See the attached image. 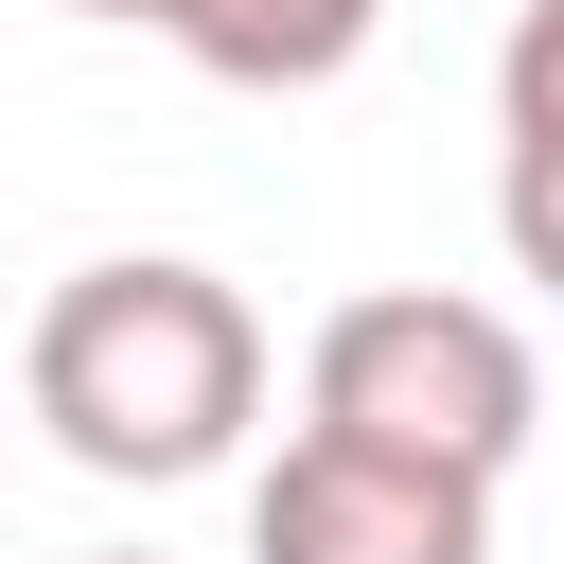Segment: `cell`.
Instances as JSON below:
<instances>
[{
  "label": "cell",
  "mask_w": 564,
  "mask_h": 564,
  "mask_svg": "<svg viewBox=\"0 0 564 564\" xmlns=\"http://www.w3.org/2000/svg\"><path fill=\"white\" fill-rule=\"evenodd\" d=\"M494 247H511V282L564 300V159H494Z\"/></svg>",
  "instance_id": "obj_6"
},
{
  "label": "cell",
  "mask_w": 564,
  "mask_h": 564,
  "mask_svg": "<svg viewBox=\"0 0 564 564\" xmlns=\"http://www.w3.org/2000/svg\"><path fill=\"white\" fill-rule=\"evenodd\" d=\"M247 564H494V494L388 441H282L247 476Z\"/></svg>",
  "instance_id": "obj_3"
},
{
  "label": "cell",
  "mask_w": 564,
  "mask_h": 564,
  "mask_svg": "<svg viewBox=\"0 0 564 564\" xmlns=\"http://www.w3.org/2000/svg\"><path fill=\"white\" fill-rule=\"evenodd\" d=\"M370 35H388V0H194L176 18V53L212 88H335Z\"/></svg>",
  "instance_id": "obj_4"
},
{
  "label": "cell",
  "mask_w": 564,
  "mask_h": 564,
  "mask_svg": "<svg viewBox=\"0 0 564 564\" xmlns=\"http://www.w3.org/2000/svg\"><path fill=\"white\" fill-rule=\"evenodd\" d=\"M70 18H123V35H176L194 0H70Z\"/></svg>",
  "instance_id": "obj_7"
},
{
  "label": "cell",
  "mask_w": 564,
  "mask_h": 564,
  "mask_svg": "<svg viewBox=\"0 0 564 564\" xmlns=\"http://www.w3.org/2000/svg\"><path fill=\"white\" fill-rule=\"evenodd\" d=\"M494 159H564V0L494 35Z\"/></svg>",
  "instance_id": "obj_5"
},
{
  "label": "cell",
  "mask_w": 564,
  "mask_h": 564,
  "mask_svg": "<svg viewBox=\"0 0 564 564\" xmlns=\"http://www.w3.org/2000/svg\"><path fill=\"white\" fill-rule=\"evenodd\" d=\"M300 423L317 441H388V458H441V476H511L529 423H546V370H529V317L458 300V282H370L317 317L300 352Z\"/></svg>",
  "instance_id": "obj_2"
},
{
  "label": "cell",
  "mask_w": 564,
  "mask_h": 564,
  "mask_svg": "<svg viewBox=\"0 0 564 564\" xmlns=\"http://www.w3.org/2000/svg\"><path fill=\"white\" fill-rule=\"evenodd\" d=\"M18 405L53 423V458H88L123 494H176L264 423V317H247V282H212L176 247L70 264L18 335Z\"/></svg>",
  "instance_id": "obj_1"
}]
</instances>
